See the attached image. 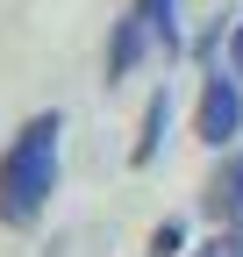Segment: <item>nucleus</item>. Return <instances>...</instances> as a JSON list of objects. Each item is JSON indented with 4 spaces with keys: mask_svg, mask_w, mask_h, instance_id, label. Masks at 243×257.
Here are the masks:
<instances>
[{
    "mask_svg": "<svg viewBox=\"0 0 243 257\" xmlns=\"http://www.w3.org/2000/svg\"><path fill=\"white\" fill-rule=\"evenodd\" d=\"M57 157H65V114H29L15 143L0 150V221L36 229L50 193H57Z\"/></svg>",
    "mask_w": 243,
    "mask_h": 257,
    "instance_id": "obj_1",
    "label": "nucleus"
},
{
    "mask_svg": "<svg viewBox=\"0 0 243 257\" xmlns=\"http://www.w3.org/2000/svg\"><path fill=\"white\" fill-rule=\"evenodd\" d=\"M193 136H200V143H215V150H229V143L243 136V79H236V72H207V79H200Z\"/></svg>",
    "mask_w": 243,
    "mask_h": 257,
    "instance_id": "obj_2",
    "label": "nucleus"
},
{
    "mask_svg": "<svg viewBox=\"0 0 243 257\" xmlns=\"http://www.w3.org/2000/svg\"><path fill=\"white\" fill-rule=\"evenodd\" d=\"M200 214L215 221V229H243V150H236V157H222L215 179L200 186Z\"/></svg>",
    "mask_w": 243,
    "mask_h": 257,
    "instance_id": "obj_3",
    "label": "nucleus"
},
{
    "mask_svg": "<svg viewBox=\"0 0 243 257\" xmlns=\"http://www.w3.org/2000/svg\"><path fill=\"white\" fill-rule=\"evenodd\" d=\"M143 50H150V22L129 8V15L114 22V36H107V79H129L136 64H143Z\"/></svg>",
    "mask_w": 243,
    "mask_h": 257,
    "instance_id": "obj_4",
    "label": "nucleus"
},
{
    "mask_svg": "<svg viewBox=\"0 0 243 257\" xmlns=\"http://www.w3.org/2000/svg\"><path fill=\"white\" fill-rule=\"evenodd\" d=\"M165 121H172V93H150V107H143V136H136V165H150L158 157V143H165Z\"/></svg>",
    "mask_w": 243,
    "mask_h": 257,
    "instance_id": "obj_5",
    "label": "nucleus"
},
{
    "mask_svg": "<svg viewBox=\"0 0 243 257\" xmlns=\"http://www.w3.org/2000/svg\"><path fill=\"white\" fill-rule=\"evenodd\" d=\"M136 15L150 22V36H158L165 50H179V43H186V29H179V0H136Z\"/></svg>",
    "mask_w": 243,
    "mask_h": 257,
    "instance_id": "obj_6",
    "label": "nucleus"
},
{
    "mask_svg": "<svg viewBox=\"0 0 243 257\" xmlns=\"http://www.w3.org/2000/svg\"><path fill=\"white\" fill-rule=\"evenodd\" d=\"M193 257H243V229H215V236H207Z\"/></svg>",
    "mask_w": 243,
    "mask_h": 257,
    "instance_id": "obj_7",
    "label": "nucleus"
},
{
    "mask_svg": "<svg viewBox=\"0 0 243 257\" xmlns=\"http://www.w3.org/2000/svg\"><path fill=\"white\" fill-rule=\"evenodd\" d=\"M186 250V221H165L158 236H150V257H179Z\"/></svg>",
    "mask_w": 243,
    "mask_h": 257,
    "instance_id": "obj_8",
    "label": "nucleus"
},
{
    "mask_svg": "<svg viewBox=\"0 0 243 257\" xmlns=\"http://www.w3.org/2000/svg\"><path fill=\"white\" fill-rule=\"evenodd\" d=\"M229 57H236V79H243V15H236V29H229Z\"/></svg>",
    "mask_w": 243,
    "mask_h": 257,
    "instance_id": "obj_9",
    "label": "nucleus"
}]
</instances>
